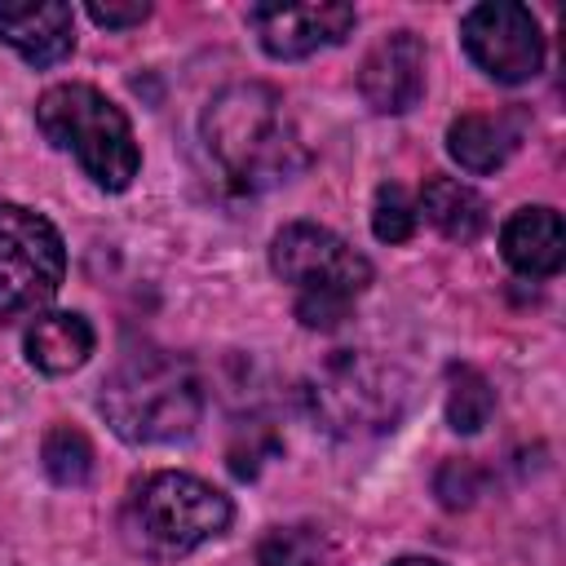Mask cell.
Segmentation results:
<instances>
[{"label": "cell", "instance_id": "1", "mask_svg": "<svg viewBox=\"0 0 566 566\" xmlns=\"http://www.w3.org/2000/svg\"><path fill=\"white\" fill-rule=\"evenodd\" d=\"M203 146L234 190H270L292 181L310 150L287 115V102L270 84H230L203 106Z\"/></svg>", "mask_w": 566, "mask_h": 566}, {"label": "cell", "instance_id": "2", "mask_svg": "<svg viewBox=\"0 0 566 566\" xmlns=\"http://www.w3.org/2000/svg\"><path fill=\"white\" fill-rule=\"evenodd\" d=\"M97 407L124 442H181L203 420V380L168 349H137L102 380Z\"/></svg>", "mask_w": 566, "mask_h": 566}, {"label": "cell", "instance_id": "3", "mask_svg": "<svg viewBox=\"0 0 566 566\" xmlns=\"http://www.w3.org/2000/svg\"><path fill=\"white\" fill-rule=\"evenodd\" d=\"M230 517L234 504L212 482L164 469L133 482L119 509V535L146 562H177L199 544L217 539L230 526Z\"/></svg>", "mask_w": 566, "mask_h": 566}, {"label": "cell", "instance_id": "4", "mask_svg": "<svg viewBox=\"0 0 566 566\" xmlns=\"http://www.w3.org/2000/svg\"><path fill=\"white\" fill-rule=\"evenodd\" d=\"M270 265L296 292V318L314 332L340 327L371 283V261L314 221L283 226L270 243Z\"/></svg>", "mask_w": 566, "mask_h": 566}, {"label": "cell", "instance_id": "5", "mask_svg": "<svg viewBox=\"0 0 566 566\" xmlns=\"http://www.w3.org/2000/svg\"><path fill=\"white\" fill-rule=\"evenodd\" d=\"M35 124L40 133L75 155V164L102 186V190H128L137 168H142V150L133 137L128 115L93 84H53L40 93L35 102Z\"/></svg>", "mask_w": 566, "mask_h": 566}, {"label": "cell", "instance_id": "6", "mask_svg": "<svg viewBox=\"0 0 566 566\" xmlns=\"http://www.w3.org/2000/svg\"><path fill=\"white\" fill-rule=\"evenodd\" d=\"M314 420L336 438L389 433L407 411V376L363 349H336L305 385Z\"/></svg>", "mask_w": 566, "mask_h": 566}, {"label": "cell", "instance_id": "7", "mask_svg": "<svg viewBox=\"0 0 566 566\" xmlns=\"http://www.w3.org/2000/svg\"><path fill=\"white\" fill-rule=\"evenodd\" d=\"M66 279L57 226L22 203H0V318L44 310Z\"/></svg>", "mask_w": 566, "mask_h": 566}, {"label": "cell", "instance_id": "8", "mask_svg": "<svg viewBox=\"0 0 566 566\" xmlns=\"http://www.w3.org/2000/svg\"><path fill=\"white\" fill-rule=\"evenodd\" d=\"M464 53L495 80V84H526L544 66V35L526 4L491 0L473 4L460 22Z\"/></svg>", "mask_w": 566, "mask_h": 566}, {"label": "cell", "instance_id": "9", "mask_svg": "<svg viewBox=\"0 0 566 566\" xmlns=\"http://www.w3.org/2000/svg\"><path fill=\"white\" fill-rule=\"evenodd\" d=\"M248 22L261 40V49L279 62H292V57H310L327 44H340L358 13L354 4H336V0H323V4H252L248 9Z\"/></svg>", "mask_w": 566, "mask_h": 566}, {"label": "cell", "instance_id": "10", "mask_svg": "<svg viewBox=\"0 0 566 566\" xmlns=\"http://www.w3.org/2000/svg\"><path fill=\"white\" fill-rule=\"evenodd\" d=\"M358 93L380 115H402L424 93V44L411 31H389L358 71Z\"/></svg>", "mask_w": 566, "mask_h": 566}, {"label": "cell", "instance_id": "11", "mask_svg": "<svg viewBox=\"0 0 566 566\" xmlns=\"http://www.w3.org/2000/svg\"><path fill=\"white\" fill-rule=\"evenodd\" d=\"M0 40L31 66H57L75 49V13L62 0L0 4Z\"/></svg>", "mask_w": 566, "mask_h": 566}, {"label": "cell", "instance_id": "12", "mask_svg": "<svg viewBox=\"0 0 566 566\" xmlns=\"http://www.w3.org/2000/svg\"><path fill=\"white\" fill-rule=\"evenodd\" d=\"M500 252L504 261L526 274V279H548L562 270L566 261V239H562V217L544 203L535 208H517L504 230H500Z\"/></svg>", "mask_w": 566, "mask_h": 566}, {"label": "cell", "instance_id": "13", "mask_svg": "<svg viewBox=\"0 0 566 566\" xmlns=\"http://www.w3.org/2000/svg\"><path fill=\"white\" fill-rule=\"evenodd\" d=\"M522 142V115L500 111V115H460L447 128V150L464 172H495Z\"/></svg>", "mask_w": 566, "mask_h": 566}, {"label": "cell", "instance_id": "14", "mask_svg": "<svg viewBox=\"0 0 566 566\" xmlns=\"http://www.w3.org/2000/svg\"><path fill=\"white\" fill-rule=\"evenodd\" d=\"M93 340H97V336H93V327H88L84 314L57 310V314H40V318L27 327L22 349H27V363H31L35 371H44V376H66V371H75V367L88 363Z\"/></svg>", "mask_w": 566, "mask_h": 566}, {"label": "cell", "instance_id": "15", "mask_svg": "<svg viewBox=\"0 0 566 566\" xmlns=\"http://www.w3.org/2000/svg\"><path fill=\"white\" fill-rule=\"evenodd\" d=\"M416 212H424L429 226L442 230V234L455 239V243H473V239L486 230V203H482V195H478L473 186L455 181V177H438V172H433V177L424 181V190H420Z\"/></svg>", "mask_w": 566, "mask_h": 566}, {"label": "cell", "instance_id": "16", "mask_svg": "<svg viewBox=\"0 0 566 566\" xmlns=\"http://www.w3.org/2000/svg\"><path fill=\"white\" fill-rule=\"evenodd\" d=\"M495 411V389L478 367L455 363L447 371V424L455 433H478Z\"/></svg>", "mask_w": 566, "mask_h": 566}, {"label": "cell", "instance_id": "17", "mask_svg": "<svg viewBox=\"0 0 566 566\" xmlns=\"http://www.w3.org/2000/svg\"><path fill=\"white\" fill-rule=\"evenodd\" d=\"M40 460H44V473L57 486H84L93 478V442L71 424H53L44 433Z\"/></svg>", "mask_w": 566, "mask_h": 566}, {"label": "cell", "instance_id": "18", "mask_svg": "<svg viewBox=\"0 0 566 566\" xmlns=\"http://www.w3.org/2000/svg\"><path fill=\"white\" fill-rule=\"evenodd\" d=\"M323 562H327V544L323 531L310 522L274 526L256 544V566H323Z\"/></svg>", "mask_w": 566, "mask_h": 566}, {"label": "cell", "instance_id": "19", "mask_svg": "<svg viewBox=\"0 0 566 566\" xmlns=\"http://www.w3.org/2000/svg\"><path fill=\"white\" fill-rule=\"evenodd\" d=\"M416 203L411 195L398 186V181H385L376 190V203H371V230L380 243H407L416 234Z\"/></svg>", "mask_w": 566, "mask_h": 566}, {"label": "cell", "instance_id": "20", "mask_svg": "<svg viewBox=\"0 0 566 566\" xmlns=\"http://www.w3.org/2000/svg\"><path fill=\"white\" fill-rule=\"evenodd\" d=\"M88 18L97 27H111V31H124V27H137L150 18V4L146 0H128V4H102V0H88Z\"/></svg>", "mask_w": 566, "mask_h": 566}, {"label": "cell", "instance_id": "21", "mask_svg": "<svg viewBox=\"0 0 566 566\" xmlns=\"http://www.w3.org/2000/svg\"><path fill=\"white\" fill-rule=\"evenodd\" d=\"M389 566H442V562H433V557H398Z\"/></svg>", "mask_w": 566, "mask_h": 566}]
</instances>
